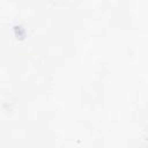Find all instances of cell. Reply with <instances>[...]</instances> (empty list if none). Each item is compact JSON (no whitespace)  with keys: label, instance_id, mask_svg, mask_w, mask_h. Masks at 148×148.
I'll return each mask as SVG.
<instances>
[{"label":"cell","instance_id":"cell-1","mask_svg":"<svg viewBox=\"0 0 148 148\" xmlns=\"http://www.w3.org/2000/svg\"><path fill=\"white\" fill-rule=\"evenodd\" d=\"M14 34H15L16 38H20V39H23L25 37V35H27L25 29L22 25H15L14 27Z\"/></svg>","mask_w":148,"mask_h":148}]
</instances>
